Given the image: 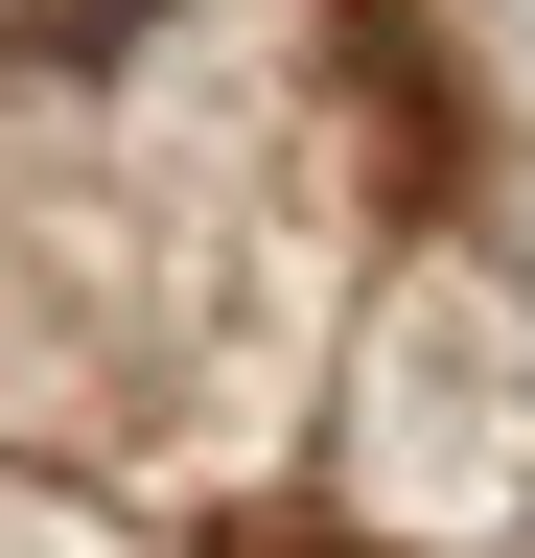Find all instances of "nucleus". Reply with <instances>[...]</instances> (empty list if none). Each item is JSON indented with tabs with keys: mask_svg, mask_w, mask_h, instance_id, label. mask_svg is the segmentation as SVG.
Listing matches in <instances>:
<instances>
[{
	"mask_svg": "<svg viewBox=\"0 0 535 558\" xmlns=\"http://www.w3.org/2000/svg\"><path fill=\"white\" fill-rule=\"evenodd\" d=\"M233 558H420V535H233Z\"/></svg>",
	"mask_w": 535,
	"mask_h": 558,
	"instance_id": "nucleus-2",
	"label": "nucleus"
},
{
	"mask_svg": "<svg viewBox=\"0 0 535 558\" xmlns=\"http://www.w3.org/2000/svg\"><path fill=\"white\" fill-rule=\"evenodd\" d=\"M350 465H373V535H420V558L535 535V303H512V256H396L373 279Z\"/></svg>",
	"mask_w": 535,
	"mask_h": 558,
	"instance_id": "nucleus-1",
	"label": "nucleus"
}]
</instances>
